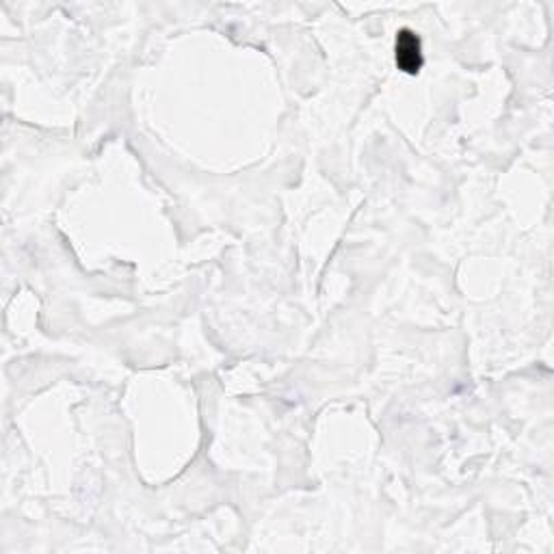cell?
<instances>
[{
  "label": "cell",
  "instance_id": "6da1fadb",
  "mask_svg": "<svg viewBox=\"0 0 554 554\" xmlns=\"http://www.w3.org/2000/svg\"><path fill=\"white\" fill-rule=\"evenodd\" d=\"M396 66L407 74H416L423 67V46L420 37L410 28H403L396 35Z\"/></svg>",
  "mask_w": 554,
  "mask_h": 554
}]
</instances>
